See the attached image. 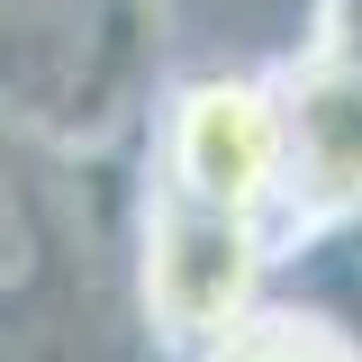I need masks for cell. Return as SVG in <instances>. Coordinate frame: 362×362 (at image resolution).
Returning <instances> with one entry per match:
<instances>
[{
    "mask_svg": "<svg viewBox=\"0 0 362 362\" xmlns=\"http://www.w3.org/2000/svg\"><path fill=\"white\" fill-rule=\"evenodd\" d=\"M199 362H362V344L344 326L308 317V308H263L254 326H235L218 354H199Z\"/></svg>",
    "mask_w": 362,
    "mask_h": 362,
    "instance_id": "obj_4",
    "label": "cell"
},
{
    "mask_svg": "<svg viewBox=\"0 0 362 362\" xmlns=\"http://www.w3.org/2000/svg\"><path fill=\"white\" fill-rule=\"evenodd\" d=\"M290 109V209H362V54H317L281 82Z\"/></svg>",
    "mask_w": 362,
    "mask_h": 362,
    "instance_id": "obj_3",
    "label": "cell"
},
{
    "mask_svg": "<svg viewBox=\"0 0 362 362\" xmlns=\"http://www.w3.org/2000/svg\"><path fill=\"white\" fill-rule=\"evenodd\" d=\"M263 281H272L263 218H235V209L181 199L154 181L145 235H136V308L163 354H190V362L218 354L235 326L263 317Z\"/></svg>",
    "mask_w": 362,
    "mask_h": 362,
    "instance_id": "obj_1",
    "label": "cell"
},
{
    "mask_svg": "<svg viewBox=\"0 0 362 362\" xmlns=\"http://www.w3.org/2000/svg\"><path fill=\"white\" fill-rule=\"evenodd\" d=\"M154 163H163V190L235 209V218L290 209V109H281V82H254V73L181 82L163 100Z\"/></svg>",
    "mask_w": 362,
    "mask_h": 362,
    "instance_id": "obj_2",
    "label": "cell"
}]
</instances>
